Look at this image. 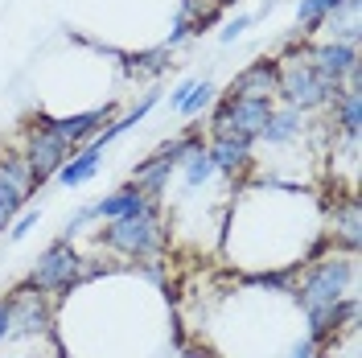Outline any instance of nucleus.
Listing matches in <instances>:
<instances>
[{"mask_svg":"<svg viewBox=\"0 0 362 358\" xmlns=\"http://www.w3.org/2000/svg\"><path fill=\"white\" fill-rule=\"evenodd\" d=\"M226 95L230 99H276V58H259L243 67L230 79Z\"/></svg>","mask_w":362,"mask_h":358,"instance_id":"9b49d317","label":"nucleus"},{"mask_svg":"<svg viewBox=\"0 0 362 358\" xmlns=\"http://www.w3.org/2000/svg\"><path fill=\"white\" fill-rule=\"evenodd\" d=\"M247 25H251V17H247V13H239L235 21H226V25H223V33H218V37H223V42H235V37H239Z\"/></svg>","mask_w":362,"mask_h":358,"instance_id":"4be33fe9","label":"nucleus"},{"mask_svg":"<svg viewBox=\"0 0 362 358\" xmlns=\"http://www.w3.org/2000/svg\"><path fill=\"white\" fill-rule=\"evenodd\" d=\"M329 239L334 247L341 243V251H358V226H362V210H358V198L354 194H338L334 206H329Z\"/></svg>","mask_w":362,"mask_h":358,"instance_id":"f8f14e48","label":"nucleus"},{"mask_svg":"<svg viewBox=\"0 0 362 358\" xmlns=\"http://www.w3.org/2000/svg\"><path fill=\"white\" fill-rule=\"evenodd\" d=\"M99 165H103V153L90 149V144H83V149H74L70 161L58 169V181H62L66 190H78V185H87V181L99 173Z\"/></svg>","mask_w":362,"mask_h":358,"instance_id":"dca6fc26","label":"nucleus"},{"mask_svg":"<svg viewBox=\"0 0 362 358\" xmlns=\"http://www.w3.org/2000/svg\"><path fill=\"white\" fill-rule=\"evenodd\" d=\"M4 226H8V214H4V202H0V231H4Z\"/></svg>","mask_w":362,"mask_h":358,"instance_id":"393cba45","label":"nucleus"},{"mask_svg":"<svg viewBox=\"0 0 362 358\" xmlns=\"http://www.w3.org/2000/svg\"><path fill=\"white\" fill-rule=\"evenodd\" d=\"M4 301H8V325H13V334H29V337L45 334V325H49V301H45V292L21 284Z\"/></svg>","mask_w":362,"mask_h":358,"instance_id":"9d476101","label":"nucleus"},{"mask_svg":"<svg viewBox=\"0 0 362 358\" xmlns=\"http://www.w3.org/2000/svg\"><path fill=\"white\" fill-rule=\"evenodd\" d=\"M272 108H276L272 99H230V95H223L210 112V140H251L255 144Z\"/></svg>","mask_w":362,"mask_h":358,"instance_id":"20e7f679","label":"nucleus"},{"mask_svg":"<svg viewBox=\"0 0 362 358\" xmlns=\"http://www.w3.org/2000/svg\"><path fill=\"white\" fill-rule=\"evenodd\" d=\"M37 219H42V210H33V206H25L21 214L13 219V231H8V243H21L25 235H29V231L37 226Z\"/></svg>","mask_w":362,"mask_h":358,"instance_id":"aec40b11","label":"nucleus"},{"mask_svg":"<svg viewBox=\"0 0 362 358\" xmlns=\"http://www.w3.org/2000/svg\"><path fill=\"white\" fill-rule=\"evenodd\" d=\"M95 206V219H103V223H115V219H128V214H140L148 202H144V194L136 190L132 181L128 185H119V190H112L107 198H99V202H90Z\"/></svg>","mask_w":362,"mask_h":358,"instance_id":"2eb2a0df","label":"nucleus"},{"mask_svg":"<svg viewBox=\"0 0 362 358\" xmlns=\"http://www.w3.org/2000/svg\"><path fill=\"white\" fill-rule=\"evenodd\" d=\"M169 54H173V50H165V45H157V50L140 54V58H136L132 67H136V70H148V74H157V70H165V67H169Z\"/></svg>","mask_w":362,"mask_h":358,"instance_id":"412c9836","label":"nucleus"},{"mask_svg":"<svg viewBox=\"0 0 362 358\" xmlns=\"http://www.w3.org/2000/svg\"><path fill=\"white\" fill-rule=\"evenodd\" d=\"M78 280H83V255L70 247V239H54V243L37 255V264L29 268V276H25V284L45 292V296H62V292H70Z\"/></svg>","mask_w":362,"mask_h":358,"instance_id":"39448f33","label":"nucleus"},{"mask_svg":"<svg viewBox=\"0 0 362 358\" xmlns=\"http://www.w3.org/2000/svg\"><path fill=\"white\" fill-rule=\"evenodd\" d=\"M181 165H185V173H181V185H185V194L202 190L206 181L214 178V165H210V153H206V149H198L194 157H185Z\"/></svg>","mask_w":362,"mask_h":358,"instance_id":"6ab92c4d","label":"nucleus"},{"mask_svg":"<svg viewBox=\"0 0 362 358\" xmlns=\"http://www.w3.org/2000/svg\"><path fill=\"white\" fill-rule=\"evenodd\" d=\"M214 83L210 79H189V91L181 95V108H177V115H185V120H194V115H202L210 103H214Z\"/></svg>","mask_w":362,"mask_h":358,"instance_id":"f3484780","label":"nucleus"},{"mask_svg":"<svg viewBox=\"0 0 362 358\" xmlns=\"http://www.w3.org/2000/svg\"><path fill=\"white\" fill-rule=\"evenodd\" d=\"M99 247H107L124 260H153L165 247V219H160V202H148L140 214L115 219L99 231Z\"/></svg>","mask_w":362,"mask_h":358,"instance_id":"f03ea898","label":"nucleus"},{"mask_svg":"<svg viewBox=\"0 0 362 358\" xmlns=\"http://www.w3.org/2000/svg\"><path fill=\"white\" fill-rule=\"evenodd\" d=\"M210 4H214V8H226V4H235V0H210Z\"/></svg>","mask_w":362,"mask_h":358,"instance_id":"a878e982","label":"nucleus"},{"mask_svg":"<svg viewBox=\"0 0 362 358\" xmlns=\"http://www.w3.org/2000/svg\"><path fill=\"white\" fill-rule=\"evenodd\" d=\"M305 136V112H293V108H272L268 124H264V132L255 136L259 144H268V149H284V144H293Z\"/></svg>","mask_w":362,"mask_h":358,"instance_id":"4468645a","label":"nucleus"},{"mask_svg":"<svg viewBox=\"0 0 362 358\" xmlns=\"http://www.w3.org/2000/svg\"><path fill=\"white\" fill-rule=\"evenodd\" d=\"M338 8H341V0H300V4H296V21L305 25L300 33H317L321 21H325V17H334Z\"/></svg>","mask_w":362,"mask_h":358,"instance_id":"a211bd4d","label":"nucleus"},{"mask_svg":"<svg viewBox=\"0 0 362 358\" xmlns=\"http://www.w3.org/2000/svg\"><path fill=\"white\" fill-rule=\"evenodd\" d=\"M33 194H37V181H33V173H29L25 157L21 153H0V202H4L8 223L29 206Z\"/></svg>","mask_w":362,"mask_h":358,"instance_id":"0eeeda50","label":"nucleus"},{"mask_svg":"<svg viewBox=\"0 0 362 358\" xmlns=\"http://www.w3.org/2000/svg\"><path fill=\"white\" fill-rule=\"evenodd\" d=\"M354 276H358V251H329L321 260L300 264L296 280V305L309 321V337L317 346L329 334H338L346 325H354L358 301H354Z\"/></svg>","mask_w":362,"mask_h":358,"instance_id":"f257e3e1","label":"nucleus"},{"mask_svg":"<svg viewBox=\"0 0 362 358\" xmlns=\"http://www.w3.org/2000/svg\"><path fill=\"white\" fill-rule=\"evenodd\" d=\"M338 91L309 67L305 45H300V50L293 45L284 58H276V95L284 99V108H293V112H317V108H329V99H334Z\"/></svg>","mask_w":362,"mask_h":358,"instance_id":"7ed1b4c3","label":"nucleus"},{"mask_svg":"<svg viewBox=\"0 0 362 358\" xmlns=\"http://www.w3.org/2000/svg\"><path fill=\"white\" fill-rule=\"evenodd\" d=\"M317 350H321V346H317L313 337L305 334L300 342H293V350H288V358H317Z\"/></svg>","mask_w":362,"mask_h":358,"instance_id":"5701e85b","label":"nucleus"},{"mask_svg":"<svg viewBox=\"0 0 362 358\" xmlns=\"http://www.w3.org/2000/svg\"><path fill=\"white\" fill-rule=\"evenodd\" d=\"M8 334H13V325H8V301L0 296V342H4Z\"/></svg>","mask_w":362,"mask_h":358,"instance_id":"b1692460","label":"nucleus"},{"mask_svg":"<svg viewBox=\"0 0 362 358\" xmlns=\"http://www.w3.org/2000/svg\"><path fill=\"white\" fill-rule=\"evenodd\" d=\"M25 165H29V173H33V181H37V190H42L49 178H58V169L70 161V149L58 140V136L49 132L45 124H37V128H29L25 132V149H21Z\"/></svg>","mask_w":362,"mask_h":358,"instance_id":"423d86ee","label":"nucleus"},{"mask_svg":"<svg viewBox=\"0 0 362 358\" xmlns=\"http://www.w3.org/2000/svg\"><path fill=\"white\" fill-rule=\"evenodd\" d=\"M112 120H115V108H112V103H103V108H95V112L66 115V120H42V124H45V128H49L54 136H58L62 144H66L70 153H74V149L90 144V140L103 132V128H107Z\"/></svg>","mask_w":362,"mask_h":358,"instance_id":"1a4fd4ad","label":"nucleus"},{"mask_svg":"<svg viewBox=\"0 0 362 358\" xmlns=\"http://www.w3.org/2000/svg\"><path fill=\"white\" fill-rule=\"evenodd\" d=\"M251 149H255L251 140H210V144H206L214 173H223V178H230V181L251 169Z\"/></svg>","mask_w":362,"mask_h":358,"instance_id":"ddd939ff","label":"nucleus"},{"mask_svg":"<svg viewBox=\"0 0 362 358\" xmlns=\"http://www.w3.org/2000/svg\"><path fill=\"white\" fill-rule=\"evenodd\" d=\"M305 58H309V67H313L334 91L346 87V79L358 70V50H354V45H341V42L305 45Z\"/></svg>","mask_w":362,"mask_h":358,"instance_id":"6e6552de","label":"nucleus"}]
</instances>
